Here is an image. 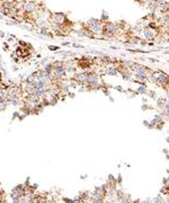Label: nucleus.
Wrapping results in <instances>:
<instances>
[{
  "instance_id": "nucleus-10",
  "label": "nucleus",
  "mask_w": 169,
  "mask_h": 203,
  "mask_svg": "<svg viewBox=\"0 0 169 203\" xmlns=\"http://www.w3.org/2000/svg\"><path fill=\"white\" fill-rule=\"evenodd\" d=\"M8 104L13 105V106H19L22 104V98L20 97H17V98H7Z\"/></svg>"
},
{
  "instance_id": "nucleus-5",
  "label": "nucleus",
  "mask_w": 169,
  "mask_h": 203,
  "mask_svg": "<svg viewBox=\"0 0 169 203\" xmlns=\"http://www.w3.org/2000/svg\"><path fill=\"white\" fill-rule=\"evenodd\" d=\"M34 24H35V26L38 28L39 31H42V29H50L51 28V24L49 22L48 17H39V18L34 20Z\"/></svg>"
},
{
  "instance_id": "nucleus-16",
  "label": "nucleus",
  "mask_w": 169,
  "mask_h": 203,
  "mask_svg": "<svg viewBox=\"0 0 169 203\" xmlns=\"http://www.w3.org/2000/svg\"><path fill=\"white\" fill-rule=\"evenodd\" d=\"M151 203H166V202L162 200V197L161 196H157L151 201Z\"/></svg>"
},
{
  "instance_id": "nucleus-1",
  "label": "nucleus",
  "mask_w": 169,
  "mask_h": 203,
  "mask_svg": "<svg viewBox=\"0 0 169 203\" xmlns=\"http://www.w3.org/2000/svg\"><path fill=\"white\" fill-rule=\"evenodd\" d=\"M84 26L95 35V37L97 34H104V23L100 22V19H89Z\"/></svg>"
},
{
  "instance_id": "nucleus-24",
  "label": "nucleus",
  "mask_w": 169,
  "mask_h": 203,
  "mask_svg": "<svg viewBox=\"0 0 169 203\" xmlns=\"http://www.w3.org/2000/svg\"><path fill=\"white\" fill-rule=\"evenodd\" d=\"M80 203H89V201H81Z\"/></svg>"
},
{
  "instance_id": "nucleus-19",
  "label": "nucleus",
  "mask_w": 169,
  "mask_h": 203,
  "mask_svg": "<svg viewBox=\"0 0 169 203\" xmlns=\"http://www.w3.org/2000/svg\"><path fill=\"white\" fill-rule=\"evenodd\" d=\"M80 202H81V200H80L79 197H76V199H73V200H71L69 203H80Z\"/></svg>"
},
{
  "instance_id": "nucleus-14",
  "label": "nucleus",
  "mask_w": 169,
  "mask_h": 203,
  "mask_svg": "<svg viewBox=\"0 0 169 203\" xmlns=\"http://www.w3.org/2000/svg\"><path fill=\"white\" fill-rule=\"evenodd\" d=\"M39 33L44 35V36H49V37H53V34L51 33L50 29H42V31H39Z\"/></svg>"
},
{
  "instance_id": "nucleus-11",
  "label": "nucleus",
  "mask_w": 169,
  "mask_h": 203,
  "mask_svg": "<svg viewBox=\"0 0 169 203\" xmlns=\"http://www.w3.org/2000/svg\"><path fill=\"white\" fill-rule=\"evenodd\" d=\"M105 73L110 75V76H116V75L118 73V71H117V69H116V67H112V65H110V67L106 68Z\"/></svg>"
},
{
  "instance_id": "nucleus-3",
  "label": "nucleus",
  "mask_w": 169,
  "mask_h": 203,
  "mask_svg": "<svg viewBox=\"0 0 169 203\" xmlns=\"http://www.w3.org/2000/svg\"><path fill=\"white\" fill-rule=\"evenodd\" d=\"M118 33V24L115 22L104 23V35L105 37H114Z\"/></svg>"
},
{
  "instance_id": "nucleus-13",
  "label": "nucleus",
  "mask_w": 169,
  "mask_h": 203,
  "mask_svg": "<svg viewBox=\"0 0 169 203\" xmlns=\"http://www.w3.org/2000/svg\"><path fill=\"white\" fill-rule=\"evenodd\" d=\"M88 201L89 203H105L104 199H96V197H90Z\"/></svg>"
},
{
  "instance_id": "nucleus-23",
  "label": "nucleus",
  "mask_w": 169,
  "mask_h": 203,
  "mask_svg": "<svg viewBox=\"0 0 169 203\" xmlns=\"http://www.w3.org/2000/svg\"><path fill=\"white\" fill-rule=\"evenodd\" d=\"M141 203H151V202H149V201H142Z\"/></svg>"
},
{
  "instance_id": "nucleus-20",
  "label": "nucleus",
  "mask_w": 169,
  "mask_h": 203,
  "mask_svg": "<svg viewBox=\"0 0 169 203\" xmlns=\"http://www.w3.org/2000/svg\"><path fill=\"white\" fill-rule=\"evenodd\" d=\"M7 41H8L9 43H14L15 42V37L14 36H11V37H9L8 39H7Z\"/></svg>"
},
{
  "instance_id": "nucleus-9",
  "label": "nucleus",
  "mask_w": 169,
  "mask_h": 203,
  "mask_svg": "<svg viewBox=\"0 0 169 203\" xmlns=\"http://www.w3.org/2000/svg\"><path fill=\"white\" fill-rule=\"evenodd\" d=\"M87 79H88V72H86V71L74 73V76H73V80H74L77 84H80V85H86Z\"/></svg>"
},
{
  "instance_id": "nucleus-18",
  "label": "nucleus",
  "mask_w": 169,
  "mask_h": 203,
  "mask_svg": "<svg viewBox=\"0 0 169 203\" xmlns=\"http://www.w3.org/2000/svg\"><path fill=\"white\" fill-rule=\"evenodd\" d=\"M44 203H55V201H54L52 197H48V199H45Z\"/></svg>"
},
{
  "instance_id": "nucleus-8",
  "label": "nucleus",
  "mask_w": 169,
  "mask_h": 203,
  "mask_svg": "<svg viewBox=\"0 0 169 203\" xmlns=\"http://www.w3.org/2000/svg\"><path fill=\"white\" fill-rule=\"evenodd\" d=\"M142 33H143V36L146 39H148V41H150V39H153L157 37L158 35V32L156 28H151V27H146L143 28V31H142Z\"/></svg>"
},
{
  "instance_id": "nucleus-4",
  "label": "nucleus",
  "mask_w": 169,
  "mask_h": 203,
  "mask_svg": "<svg viewBox=\"0 0 169 203\" xmlns=\"http://www.w3.org/2000/svg\"><path fill=\"white\" fill-rule=\"evenodd\" d=\"M152 75H153V77H155L156 80H157V85H161V86L167 88L168 82H169V78H168V75H167V73L158 70V71H152Z\"/></svg>"
},
{
  "instance_id": "nucleus-21",
  "label": "nucleus",
  "mask_w": 169,
  "mask_h": 203,
  "mask_svg": "<svg viewBox=\"0 0 169 203\" xmlns=\"http://www.w3.org/2000/svg\"><path fill=\"white\" fill-rule=\"evenodd\" d=\"M3 49H5V51L9 49V46H8V44H7V43H3Z\"/></svg>"
},
{
  "instance_id": "nucleus-7",
  "label": "nucleus",
  "mask_w": 169,
  "mask_h": 203,
  "mask_svg": "<svg viewBox=\"0 0 169 203\" xmlns=\"http://www.w3.org/2000/svg\"><path fill=\"white\" fill-rule=\"evenodd\" d=\"M97 85H100V77L95 72L88 73V79L84 87L86 86H97Z\"/></svg>"
},
{
  "instance_id": "nucleus-22",
  "label": "nucleus",
  "mask_w": 169,
  "mask_h": 203,
  "mask_svg": "<svg viewBox=\"0 0 169 203\" xmlns=\"http://www.w3.org/2000/svg\"><path fill=\"white\" fill-rule=\"evenodd\" d=\"M49 49H50V50H51V49H52V51L58 50V48H56V46H51V45H50V46H49Z\"/></svg>"
},
{
  "instance_id": "nucleus-2",
  "label": "nucleus",
  "mask_w": 169,
  "mask_h": 203,
  "mask_svg": "<svg viewBox=\"0 0 169 203\" xmlns=\"http://www.w3.org/2000/svg\"><path fill=\"white\" fill-rule=\"evenodd\" d=\"M49 22L53 27H62L63 25H65L68 22L67 16L62 13H54L51 14L49 17Z\"/></svg>"
},
{
  "instance_id": "nucleus-6",
  "label": "nucleus",
  "mask_w": 169,
  "mask_h": 203,
  "mask_svg": "<svg viewBox=\"0 0 169 203\" xmlns=\"http://www.w3.org/2000/svg\"><path fill=\"white\" fill-rule=\"evenodd\" d=\"M22 88L18 87V86H9L8 89H7V98H17V97H20L22 95Z\"/></svg>"
},
{
  "instance_id": "nucleus-15",
  "label": "nucleus",
  "mask_w": 169,
  "mask_h": 203,
  "mask_svg": "<svg viewBox=\"0 0 169 203\" xmlns=\"http://www.w3.org/2000/svg\"><path fill=\"white\" fill-rule=\"evenodd\" d=\"M35 80H36V79H35V75H34V73H32V75H29V76L26 78L25 82H27V84H32V82H34Z\"/></svg>"
},
{
  "instance_id": "nucleus-12",
  "label": "nucleus",
  "mask_w": 169,
  "mask_h": 203,
  "mask_svg": "<svg viewBox=\"0 0 169 203\" xmlns=\"http://www.w3.org/2000/svg\"><path fill=\"white\" fill-rule=\"evenodd\" d=\"M8 105L7 98H0V111H3Z\"/></svg>"
},
{
  "instance_id": "nucleus-17",
  "label": "nucleus",
  "mask_w": 169,
  "mask_h": 203,
  "mask_svg": "<svg viewBox=\"0 0 169 203\" xmlns=\"http://www.w3.org/2000/svg\"><path fill=\"white\" fill-rule=\"evenodd\" d=\"M146 86H144V85H142V87L139 88V93L144 94V93H146Z\"/></svg>"
}]
</instances>
